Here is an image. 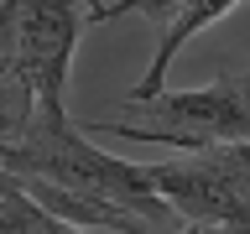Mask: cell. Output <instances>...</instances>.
I'll list each match as a JSON object with an SVG mask.
<instances>
[{
    "label": "cell",
    "instance_id": "1",
    "mask_svg": "<svg viewBox=\"0 0 250 234\" xmlns=\"http://www.w3.org/2000/svg\"><path fill=\"white\" fill-rule=\"evenodd\" d=\"M0 172L16 182H47L78 203H99V208L141 218V224L172 218V208L151 193L146 167L99 151L68 115H31V125L16 140H0Z\"/></svg>",
    "mask_w": 250,
    "mask_h": 234
},
{
    "label": "cell",
    "instance_id": "2",
    "mask_svg": "<svg viewBox=\"0 0 250 234\" xmlns=\"http://www.w3.org/2000/svg\"><path fill=\"white\" fill-rule=\"evenodd\" d=\"M83 136H125L177 146V151H219V146H250V68L188 94H156L151 104L136 109V120H89Z\"/></svg>",
    "mask_w": 250,
    "mask_h": 234
},
{
    "label": "cell",
    "instance_id": "3",
    "mask_svg": "<svg viewBox=\"0 0 250 234\" xmlns=\"http://www.w3.org/2000/svg\"><path fill=\"white\" fill-rule=\"evenodd\" d=\"M78 31L83 16L73 0H16V58L31 83L37 115H68L62 94H68Z\"/></svg>",
    "mask_w": 250,
    "mask_h": 234
},
{
    "label": "cell",
    "instance_id": "4",
    "mask_svg": "<svg viewBox=\"0 0 250 234\" xmlns=\"http://www.w3.org/2000/svg\"><path fill=\"white\" fill-rule=\"evenodd\" d=\"M229 11H240V0H188V5H172V16H167V31H162V42H156V52H151V62H146L141 83H136L130 94H125V99H130V109L151 104L156 94H162V78H167L172 58H177V47H183L188 37H198L203 26L224 21Z\"/></svg>",
    "mask_w": 250,
    "mask_h": 234
},
{
    "label": "cell",
    "instance_id": "5",
    "mask_svg": "<svg viewBox=\"0 0 250 234\" xmlns=\"http://www.w3.org/2000/svg\"><path fill=\"white\" fill-rule=\"evenodd\" d=\"M0 229L5 234H83V229H73V224H62V218L42 214L5 172H0Z\"/></svg>",
    "mask_w": 250,
    "mask_h": 234
},
{
    "label": "cell",
    "instance_id": "6",
    "mask_svg": "<svg viewBox=\"0 0 250 234\" xmlns=\"http://www.w3.org/2000/svg\"><path fill=\"white\" fill-rule=\"evenodd\" d=\"M219 234H250V203H240V208L219 224Z\"/></svg>",
    "mask_w": 250,
    "mask_h": 234
}]
</instances>
